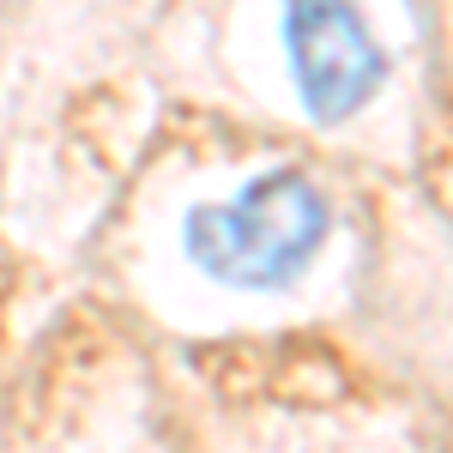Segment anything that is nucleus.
Returning a JSON list of instances; mask_svg holds the SVG:
<instances>
[{
    "label": "nucleus",
    "mask_w": 453,
    "mask_h": 453,
    "mask_svg": "<svg viewBox=\"0 0 453 453\" xmlns=\"http://www.w3.org/2000/svg\"><path fill=\"white\" fill-rule=\"evenodd\" d=\"M284 42H290L296 91L314 121H339L350 109H363L387 73L381 42L350 6H290Z\"/></svg>",
    "instance_id": "obj_2"
},
{
    "label": "nucleus",
    "mask_w": 453,
    "mask_h": 453,
    "mask_svg": "<svg viewBox=\"0 0 453 453\" xmlns=\"http://www.w3.org/2000/svg\"><path fill=\"white\" fill-rule=\"evenodd\" d=\"M326 236V200L303 170H273L248 181L236 200L200 206L188 218V254L224 284L273 290L314 260Z\"/></svg>",
    "instance_id": "obj_1"
}]
</instances>
